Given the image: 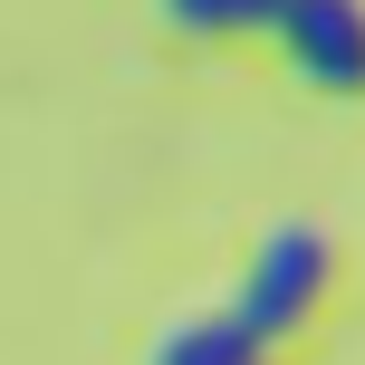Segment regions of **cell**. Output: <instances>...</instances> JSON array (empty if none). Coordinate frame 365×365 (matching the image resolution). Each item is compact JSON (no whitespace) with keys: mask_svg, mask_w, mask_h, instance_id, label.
I'll list each match as a JSON object with an SVG mask.
<instances>
[{"mask_svg":"<svg viewBox=\"0 0 365 365\" xmlns=\"http://www.w3.org/2000/svg\"><path fill=\"white\" fill-rule=\"evenodd\" d=\"M327 240L317 231H269L259 240V259H250V289H240V317H250V336L259 346H279V336H298L308 327V308L327 298Z\"/></svg>","mask_w":365,"mask_h":365,"instance_id":"6da1fadb","label":"cell"},{"mask_svg":"<svg viewBox=\"0 0 365 365\" xmlns=\"http://www.w3.org/2000/svg\"><path fill=\"white\" fill-rule=\"evenodd\" d=\"M269 38L298 58V77H308V87L365 96V0H289Z\"/></svg>","mask_w":365,"mask_h":365,"instance_id":"7a4b0ae2","label":"cell"},{"mask_svg":"<svg viewBox=\"0 0 365 365\" xmlns=\"http://www.w3.org/2000/svg\"><path fill=\"white\" fill-rule=\"evenodd\" d=\"M154 365H259V336H250V317H182V327L154 336Z\"/></svg>","mask_w":365,"mask_h":365,"instance_id":"3957f363","label":"cell"},{"mask_svg":"<svg viewBox=\"0 0 365 365\" xmlns=\"http://www.w3.org/2000/svg\"><path fill=\"white\" fill-rule=\"evenodd\" d=\"M164 19L192 38H231V0H164Z\"/></svg>","mask_w":365,"mask_h":365,"instance_id":"277c9868","label":"cell"},{"mask_svg":"<svg viewBox=\"0 0 365 365\" xmlns=\"http://www.w3.org/2000/svg\"><path fill=\"white\" fill-rule=\"evenodd\" d=\"M289 0H231V38H269Z\"/></svg>","mask_w":365,"mask_h":365,"instance_id":"5b68a950","label":"cell"}]
</instances>
